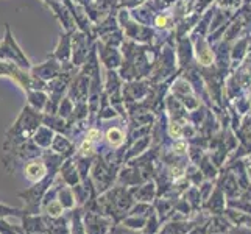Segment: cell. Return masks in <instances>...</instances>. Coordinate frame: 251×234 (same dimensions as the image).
<instances>
[{
    "label": "cell",
    "mask_w": 251,
    "mask_h": 234,
    "mask_svg": "<svg viewBox=\"0 0 251 234\" xmlns=\"http://www.w3.org/2000/svg\"><path fill=\"white\" fill-rule=\"evenodd\" d=\"M108 137H109V141L112 144H120V142H122V134H120V131H117V130H111V131L108 133Z\"/></svg>",
    "instance_id": "7a4b0ae2"
},
{
    "label": "cell",
    "mask_w": 251,
    "mask_h": 234,
    "mask_svg": "<svg viewBox=\"0 0 251 234\" xmlns=\"http://www.w3.org/2000/svg\"><path fill=\"white\" fill-rule=\"evenodd\" d=\"M44 172H46V169L42 164H30V166L27 167V175L31 180H36V178L42 177L44 175Z\"/></svg>",
    "instance_id": "6da1fadb"
}]
</instances>
